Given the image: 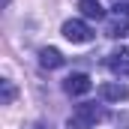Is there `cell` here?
<instances>
[{
  "label": "cell",
  "instance_id": "cell-8",
  "mask_svg": "<svg viewBox=\"0 0 129 129\" xmlns=\"http://www.w3.org/2000/svg\"><path fill=\"white\" fill-rule=\"evenodd\" d=\"M78 9H81V15H84V18H93V21L105 18V9H102V3H99V0H81V3H78Z\"/></svg>",
  "mask_w": 129,
  "mask_h": 129
},
{
  "label": "cell",
  "instance_id": "cell-1",
  "mask_svg": "<svg viewBox=\"0 0 129 129\" xmlns=\"http://www.w3.org/2000/svg\"><path fill=\"white\" fill-rule=\"evenodd\" d=\"M102 117H105V111H102L99 105H93V102H81L78 111L66 120V129H93Z\"/></svg>",
  "mask_w": 129,
  "mask_h": 129
},
{
  "label": "cell",
  "instance_id": "cell-4",
  "mask_svg": "<svg viewBox=\"0 0 129 129\" xmlns=\"http://www.w3.org/2000/svg\"><path fill=\"white\" fill-rule=\"evenodd\" d=\"M63 90L69 93V96H84V93L93 90V81H90L87 72H72V75L63 81Z\"/></svg>",
  "mask_w": 129,
  "mask_h": 129
},
{
  "label": "cell",
  "instance_id": "cell-10",
  "mask_svg": "<svg viewBox=\"0 0 129 129\" xmlns=\"http://www.w3.org/2000/svg\"><path fill=\"white\" fill-rule=\"evenodd\" d=\"M27 129H51V126H48V123H30Z\"/></svg>",
  "mask_w": 129,
  "mask_h": 129
},
{
  "label": "cell",
  "instance_id": "cell-7",
  "mask_svg": "<svg viewBox=\"0 0 129 129\" xmlns=\"http://www.w3.org/2000/svg\"><path fill=\"white\" fill-rule=\"evenodd\" d=\"M39 63H42V69H60V66L66 63V57L57 48H42V51H39Z\"/></svg>",
  "mask_w": 129,
  "mask_h": 129
},
{
  "label": "cell",
  "instance_id": "cell-2",
  "mask_svg": "<svg viewBox=\"0 0 129 129\" xmlns=\"http://www.w3.org/2000/svg\"><path fill=\"white\" fill-rule=\"evenodd\" d=\"M129 33V3H114V15L108 18V24H105V36H111V39H120V36H126Z\"/></svg>",
  "mask_w": 129,
  "mask_h": 129
},
{
  "label": "cell",
  "instance_id": "cell-6",
  "mask_svg": "<svg viewBox=\"0 0 129 129\" xmlns=\"http://www.w3.org/2000/svg\"><path fill=\"white\" fill-rule=\"evenodd\" d=\"M108 69L117 75V78H129V48H120L114 54H108Z\"/></svg>",
  "mask_w": 129,
  "mask_h": 129
},
{
  "label": "cell",
  "instance_id": "cell-5",
  "mask_svg": "<svg viewBox=\"0 0 129 129\" xmlns=\"http://www.w3.org/2000/svg\"><path fill=\"white\" fill-rule=\"evenodd\" d=\"M99 96H102V102H126L129 99V87L120 84V81H105L99 87Z\"/></svg>",
  "mask_w": 129,
  "mask_h": 129
},
{
  "label": "cell",
  "instance_id": "cell-3",
  "mask_svg": "<svg viewBox=\"0 0 129 129\" xmlns=\"http://www.w3.org/2000/svg\"><path fill=\"white\" fill-rule=\"evenodd\" d=\"M63 36L69 42H75V45H84V42L93 39V27H90L87 21H81V18H72V21L63 24Z\"/></svg>",
  "mask_w": 129,
  "mask_h": 129
},
{
  "label": "cell",
  "instance_id": "cell-9",
  "mask_svg": "<svg viewBox=\"0 0 129 129\" xmlns=\"http://www.w3.org/2000/svg\"><path fill=\"white\" fill-rule=\"evenodd\" d=\"M0 90H3V105H12V102H15V84H12L9 78L0 81Z\"/></svg>",
  "mask_w": 129,
  "mask_h": 129
}]
</instances>
